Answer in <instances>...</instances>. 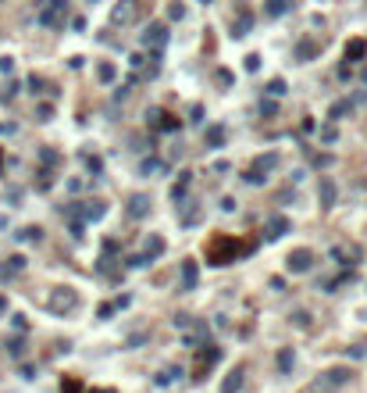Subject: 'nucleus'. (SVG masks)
Listing matches in <instances>:
<instances>
[{
    "label": "nucleus",
    "mask_w": 367,
    "mask_h": 393,
    "mask_svg": "<svg viewBox=\"0 0 367 393\" xmlns=\"http://www.w3.org/2000/svg\"><path fill=\"white\" fill-rule=\"evenodd\" d=\"M75 304H79V293L68 290V286H54L50 297H47V308H50L54 314H68Z\"/></svg>",
    "instance_id": "f257e3e1"
},
{
    "label": "nucleus",
    "mask_w": 367,
    "mask_h": 393,
    "mask_svg": "<svg viewBox=\"0 0 367 393\" xmlns=\"http://www.w3.org/2000/svg\"><path fill=\"white\" fill-rule=\"evenodd\" d=\"M139 43H143V47H150V50H164V43H167V29H164L161 22L146 25V29H143V36H139Z\"/></svg>",
    "instance_id": "f03ea898"
},
{
    "label": "nucleus",
    "mask_w": 367,
    "mask_h": 393,
    "mask_svg": "<svg viewBox=\"0 0 367 393\" xmlns=\"http://www.w3.org/2000/svg\"><path fill=\"white\" fill-rule=\"evenodd\" d=\"M65 18H68V0H50V7L39 14V22H43V25H50V29L65 25Z\"/></svg>",
    "instance_id": "7ed1b4c3"
},
{
    "label": "nucleus",
    "mask_w": 367,
    "mask_h": 393,
    "mask_svg": "<svg viewBox=\"0 0 367 393\" xmlns=\"http://www.w3.org/2000/svg\"><path fill=\"white\" fill-rule=\"evenodd\" d=\"M235 243H232V239H225V243H210V254H214V265H228V261H232L235 258Z\"/></svg>",
    "instance_id": "20e7f679"
},
{
    "label": "nucleus",
    "mask_w": 367,
    "mask_h": 393,
    "mask_svg": "<svg viewBox=\"0 0 367 393\" xmlns=\"http://www.w3.org/2000/svg\"><path fill=\"white\" fill-rule=\"evenodd\" d=\"M132 14H135V0H118V7L111 11V22L114 25H125Z\"/></svg>",
    "instance_id": "39448f33"
},
{
    "label": "nucleus",
    "mask_w": 367,
    "mask_h": 393,
    "mask_svg": "<svg viewBox=\"0 0 367 393\" xmlns=\"http://www.w3.org/2000/svg\"><path fill=\"white\" fill-rule=\"evenodd\" d=\"M22 268H25V258H22V254H14V258H7L4 265H0V282H7L11 275H18Z\"/></svg>",
    "instance_id": "423d86ee"
},
{
    "label": "nucleus",
    "mask_w": 367,
    "mask_h": 393,
    "mask_svg": "<svg viewBox=\"0 0 367 393\" xmlns=\"http://www.w3.org/2000/svg\"><path fill=\"white\" fill-rule=\"evenodd\" d=\"M310 261H314L310 250H293V254H289V272H307Z\"/></svg>",
    "instance_id": "0eeeda50"
},
{
    "label": "nucleus",
    "mask_w": 367,
    "mask_h": 393,
    "mask_svg": "<svg viewBox=\"0 0 367 393\" xmlns=\"http://www.w3.org/2000/svg\"><path fill=\"white\" fill-rule=\"evenodd\" d=\"M242 375H246V372H242V365H239V368H232V372H228V379L221 383V393H239Z\"/></svg>",
    "instance_id": "6e6552de"
},
{
    "label": "nucleus",
    "mask_w": 367,
    "mask_h": 393,
    "mask_svg": "<svg viewBox=\"0 0 367 393\" xmlns=\"http://www.w3.org/2000/svg\"><path fill=\"white\" fill-rule=\"evenodd\" d=\"M285 233H289V218H271L267 229H264L267 239H278V236H285Z\"/></svg>",
    "instance_id": "1a4fd4ad"
},
{
    "label": "nucleus",
    "mask_w": 367,
    "mask_h": 393,
    "mask_svg": "<svg viewBox=\"0 0 367 393\" xmlns=\"http://www.w3.org/2000/svg\"><path fill=\"white\" fill-rule=\"evenodd\" d=\"M146 211H150V196H132L129 215H132V218H146Z\"/></svg>",
    "instance_id": "9d476101"
},
{
    "label": "nucleus",
    "mask_w": 367,
    "mask_h": 393,
    "mask_svg": "<svg viewBox=\"0 0 367 393\" xmlns=\"http://www.w3.org/2000/svg\"><path fill=\"white\" fill-rule=\"evenodd\" d=\"M193 286H196V265L186 261L182 265V290H193Z\"/></svg>",
    "instance_id": "9b49d317"
},
{
    "label": "nucleus",
    "mask_w": 367,
    "mask_h": 393,
    "mask_svg": "<svg viewBox=\"0 0 367 393\" xmlns=\"http://www.w3.org/2000/svg\"><path fill=\"white\" fill-rule=\"evenodd\" d=\"M274 164H278V154H264V157H257V161H253V172H261V175H264L267 168H274ZM264 179H267V175H264Z\"/></svg>",
    "instance_id": "f8f14e48"
},
{
    "label": "nucleus",
    "mask_w": 367,
    "mask_h": 393,
    "mask_svg": "<svg viewBox=\"0 0 367 393\" xmlns=\"http://www.w3.org/2000/svg\"><path fill=\"white\" fill-rule=\"evenodd\" d=\"M317 54H321V43H300V47H296V57H300V61L317 57Z\"/></svg>",
    "instance_id": "ddd939ff"
},
{
    "label": "nucleus",
    "mask_w": 367,
    "mask_h": 393,
    "mask_svg": "<svg viewBox=\"0 0 367 393\" xmlns=\"http://www.w3.org/2000/svg\"><path fill=\"white\" fill-rule=\"evenodd\" d=\"M100 215H103V204H100V200H86V204H82V218L93 222V218H100Z\"/></svg>",
    "instance_id": "4468645a"
},
{
    "label": "nucleus",
    "mask_w": 367,
    "mask_h": 393,
    "mask_svg": "<svg viewBox=\"0 0 367 393\" xmlns=\"http://www.w3.org/2000/svg\"><path fill=\"white\" fill-rule=\"evenodd\" d=\"M157 254H164V239H161V236H150V239H146V258L154 261Z\"/></svg>",
    "instance_id": "2eb2a0df"
},
{
    "label": "nucleus",
    "mask_w": 367,
    "mask_h": 393,
    "mask_svg": "<svg viewBox=\"0 0 367 393\" xmlns=\"http://www.w3.org/2000/svg\"><path fill=\"white\" fill-rule=\"evenodd\" d=\"M321 204H325V207L335 204V186H332V179H325V183H321Z\"/></svg>",
    "instance_id": "dca6fc26"
},
{
    "label": "nucleus",
    "mask_w": 367,
    "mask_h": 393,
    "mask_svg": "<svg viewBox=\"0 0 367 393\" xmlns=\"http://www.w3.org/2000/svg\"><path fill=\"white\" fill-rule=\"evenodd\" d=\"M178 375H182V368H178V365H171V368H164V372L157 375V386H167V383H175Z\"/></svg>",
    "instance_id": "f3484780"
},
{
    "label": "nucleus",
    "mask_w": 367,
    "mask_h": 393,
    "mask_svg": "<svg viewBox=\"0 0 367 393\" xmlns=\"http://www.w3.org/2000/svg\"><path fill=\"white\" fill-rule=\"evenodd\" d=\"M360 54H367V43H364V39H353V43L346 47V61H353V57H360Z\"/></svg>",
    "instance_id": "a211bd4d"
},
{
    "label": "nucleus",
    "mask_w": 367,
    "mask_h": 393,
    "mask_svg": "<svg viewBox=\"0 0 367 393\" xmlns=\"http://www.w3.org/2000/svg\"><path fill=\"white\" fill-rule=\"evenodd\" d=\"M289 11V0H267V14L271 18H278V14H285Z\"/></svg>",
    "instance_id": "6ab92c4d"
},
{
    "label": "nucleus",
    "mask_w": 367,
    "mask_h": 393,
    "mask_svg": "<svg viewBox=\"0 0 367 393\" xmlns=\"http://www.w3.org/2000/svg\"><path fill=\"white\" fill-rule=\"evenodd\" d=\"M161 168L167 172V164H161V161H154V157H146V161L139 164V172H143V175H154V172H161Z\"/></svg>",
    "instance_id": "aec40b11"
},
{
    "label": "nucleus",
    "mask_w": 367,
    "mask_h": 393,
    "mask_svg": "<svg viewBox=\"0 0 367 393\" xmlns=\"http://www.w3.org/2000/svg\"><path fill=\"white\" fill-rule=\"evenodd\" d=\"M39 236H43V233L36 229V225H29V229L18 233V239H25V243H39Z\"/></svg>",
    "instance_id": "412c9836"
},
{
    "label": "nucleus",
    "mask_w": 367,
    "mask_h": 393,
    "mask_svg": "<svg viewBox=\"0 0 367 393\" xmlns=\"http://www.w3.org/2000/svg\"><path fill=\"white\" fill-rule=\"evenodd\" d=\"M167 18H171V22H178V18H186V7H182V0H175V4L167 7Z\"/></svg>",
    "instance_id": "4be33fe9"
},
{
    "label": "nucleus",
    "mask_w": 367,
    "mask_h": 393,
    "mask_svg": "<svg viewBox=\"0 0 367 393\" xmlns=\"http://www.w3.org/2000/svg\"><path fill=\"white\" fill-rule=\"evenodd\" d=\"M267 93H271V97H282V93H285V79H271V82H267Z\"/></svg>",
    "instance_id": "5701e85b"
},
{
    "label": "nucleus",
    "mask_w": 367,
    "mask_h": 393,
    "mask_svg": "<svg viewBox=\"0 0 367 393\" xmlns=\"http://www.w3.org/2000/svg\"><path fill=\"white\" fill-rule=\"evenodd\" d=\"M100 79H103V82H114V79H118L114 65H100Z\"/></svg>",
    "instance_id": "b1692460"
},
{
    "label": "nucleus",
    "mask_w": 367,
    "mask_h": 393,
    "mask_svg": "<svg viewBox=\"0 0 367 393\" xmlns=\"http://www.w3.org/2000/svg\"><path fill=\"white\" fill-rule=\"evenodd\" d=\"M278 365H282V372L293 368V351H282V354H278Z\"/></svg>",
    "instance_id": "393cba45"
},
{
    "label": "nucleus",
    "mask_w": 367,
    "mask_h": 393,
    "mask_svg": "<svg viewBox=\"0 0 367 393\" xmlns=\"http://www.w3.org/2000/svg\"><path fill=\"white\" fill-rule=\"evenodd\" d=\"M221 140H225V132H221V129H218V125H214V129H210V132H207V143H210V147H214V143H221Z\"/></svg>",
    "instance_id": "a878e982"
},
{
    "label": "nucleus",
    "mask_w": 367,
    "mask_h": 393,
    "mask_svg": "<svg viewBox=\"0 0 367 393\" xmlns=\"http://www.w3.org/2000/svg\"><path fill=\"white\" fill-rule=\"evenodd\" d=\"M257 68H261V57L250 54V57H246V72H257Z\"/></svg>",
    "instance_id": "bb28decb"
},
{
    "label": "nucleus",
    "mask_w": 367,
    "mask_h": 393,
    "mask_svg": "<svg viewBox=\"0 0 367 393\" xmlns=\"http://www.w3.org/2000/svg\"><path fill=\"white\" fill-rule=\"evenodd\" d=\"M0 72H4V75L14 72V61H11V57H0Z\"/></svg>",
    "instance_id": "cd10ccee"
},
{
    "label": "nucleus",
    "mask_w": 367,
    "mask_h": 393,
    "mask_svg": "<svg viewBox=\"0 0 367 393\" xmlns=\"http://www.w3.org/2000/svg\"><path fill=\"white\" fill-rule=\"evenodd\" d=\"M29 86H33V93H43V79H39V75H33V79H29Z\"/></svg>",
    "instance_id": "c85d7f7f"
},
{
    "label": "nucleus",
    "mask_w": 367,
    "mask_h": 393,
    "mask_svg": "<svg viewBox=\"0 0 367 393\" xmlns=\"http://www.w3.org/2000/svg\"><path fill=\"white\" fill-rule=\"evenodd\" d=\"M189 118H193V122H196V125H200V122H203V108H200V104H196V108H193V115H189Z\"/></svg>",
    "instance_id": "c756f323"
},
{
    "label": "nucleus",
    "mask_w": 367,
    "mask_h": 393,
    "mask_svg": "<svg viewBox=\"0 0 367 393\" xmlns=\"http://www.w3.org/2000/svg\"><path fill=\"white\" fill-rule=\"evenodd\" d=\"M47 118H54V108H47V104H43V108H39V122H47Z\"/></svg>",
    "instance_id": "7c9ffc66"
},
{
    "label": "nucleus",
    "mask_w": 367,
    "mask_h": 393,
    "mask_svg": "<svg viewBox=\"0 0 367 393\" xmlns=\"http://www.w3.org/2000/svg\"><path fill=\"white\" fill-rule=\"evenodd\" d=\"M364 89H367V68H364Z\"/></svg>",
    "instance_id": "2f4dec72"
}]
</instances>
